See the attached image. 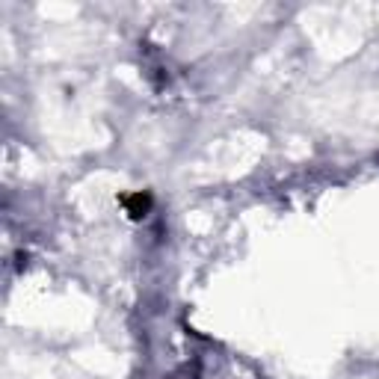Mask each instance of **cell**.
<instances>
[{
  "mask_svg": "<svg viewBox=\"0 0 379 379\" xmlns=\"http://www.w3.org/2000/svg\"><path fill=\"white\" fill-rule=\"evenodd\" d=\"M149 205H151V198H149V196H134V198H128V208H131V216H146Z\"/></svg>",
  "mask_w": 379,
  "mask_h": 379,
  "instance_id": "1",
  "label": "cell"
}]
</instances>
